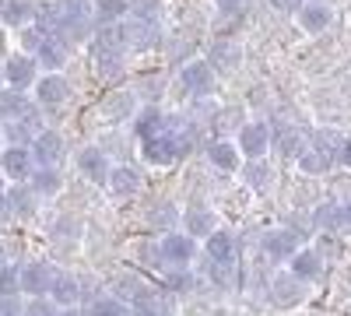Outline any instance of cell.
Instances as JSON below:
<instances>
[{
  "instance_id": "cell-10",
  "label": "cell",
  "mask_w": 351,
  "mask_h": 316,
  "mask_svg": "<svg viewBox=\"0 0 351 316\" xmlns=\"http://www.w3.org/2000/svg\"><path fill=\"white\" fill-rule=\"evenodd\" d=\"M267 145H271V130L263 127V123H246V127L239 130V148H243L250 158H260L263 151H267Z\"/></svg>"
},
{
  "instance_id": "cell-48",
  "label": "cell",
  "mask_w": 351,
  "mask_h": 316,
  "mask_svg": "<svg viewBox=\"0 0 351 316\" xmlns=\"http://www.w3.org/2000/svg\"><path fill=\"white\" fill-rule=\"evenodd\" d=\"M56 316H81V313H77V309H74V306H71V309H67V313H56Z\"/></svg>"
},
{
  "instance_id": "cell-2",
  "label": "cell",
  "mask_w": 351,
  "mask_h": 316,
  "mask_svg": "<svg viewBox=\"0 0 351 316\" xmlns=\"http://www.w3.org/2000/svg\"><path fill=\"white\" fill-rule=\"evenodd\" d=\"M0 172H4L8 180H14V183H25L28 176H32L36 162H32L28 145H8L4 151H0Z\"/></svg>"
},
{
  "instance_id": "cell-36",
  "label": "cell",
  "mask_w": 351,
  "mask_h": 316,
  "mask_svg": "<svg viewBox=\"0 0 351 316\" xmlns=\"http://www.w3.org/2000/svg\"><path fill=\"white\" fill-rule=\"evenodd\" d=\"M130 109H134V95H116V99H109V102L102 106V112H106L109 120H123Z\"/></svg>"
},
{
  "instance_id": "cell-20",
  "label": "cell",
  "mask_w": 351,
  "mask_h": 316,
  "mask_svg": "<svg viewBox=\"0 0 351 316\" xmlns=\"http://www.w3.org/2000/svg\"><path fill=\"white\" fill-rule=\"evenodd\" d=\"M4 134H8V145H25L28 137H36V134H39V130H36V112L28 109L25 117H18V120H8Z\"/></svg>"
},
{
  "instance_id": "cell-14",
  "label": "cell",
  "mask_w": 351,
  "mask_h": 316,
  "mask_svg": "<svg viewBox=\"0 0 351 316\" xmlns=\"http://www.w3.org/2000/svg\"><path fill=\"white\" fill-rule=\"evenodd\" d=\"M77 169H81L92 183H106V180H109V162H106V155H102L99 148H84V151L77 155Z\"/></svg>"
},
{
  "instance_id": "cell-8",
  "label": "cell",
  "mask_w": 351,
  "mask_h": 316,
  "mask_svg": "<svg viewBox=\"0 0 351 316\" xmlns=\"http://www.w3.org/2000/svg\"><path fill=\"white\" fill-rule=\"evenodd\" d=\"M36 95H39L43 106H64L67 95H71V84L60 74H46V77L36 81Z\"/></svg>"
},
{
  "instance_id": "cell-17",
  "label": "cell",
  "mask_w": 351,
  "mask_h": 316,
  "mask_svg": "<svg viewBox=\"0 0 351 316\" xmlns=\"http://www.w3.org/2000/svg\"><path fill=\"white\" fill-rule=\"evenodd\" d=\"M36 193H32V186H28V183H14L11 190H8V211L11 215H18V218H28V215H32L36 211Z\"/></svg>"
},
{
  "instance_id": "cell-7",
  "label": "cell",
  "mask_w": 351,
  "mask_h": 316,
  "mask_svg": "<svg viewBox=\"0 0 351 316\" xmlns=\"http://www.w3.org/2000/svg\"><path fill=\"white\" fill-rule=\"evenodd\" d=\"M144 158H148L152 165H172L176 158H180V148H176L172 134H158V137H148L144 141Z\"/></svg>"
},
{
  "instance_id": "cell-38",
  "label": "cell",
  "mask_w": 351,
  "mask_h": 316,
  "mask_svg": "<svg viewBox=\"0 0 351 316\" xmlns=\"http://www.w3.org/2000/svg\"><path fill=\"white\" fill-rule=\"evenodd\" d=\"M176 218H180V215H176V208H172V204H158V211H152V215H148V221H152L155 228H172V225H176Z\"/></svg>"
},
{
  "instance_id": "cell-16",
  "label": "cell",
  "mask_w": 351,
  "mask_h": 316,
  "mask_svg": "<svg viewBox=\"0 0 351 316\" xmlns=\"http://www.w3.org/2000/svg\"><path fill=\"white\" fill-rule=\"evenodd\" d=\"M180 81H183V88L186 92H193V95H204L211 88V64H186L183 67V74H180Z\"/></svg>"
},
{
  "instance_id": "cell-9",
  "label": "cell",
  "mask_w": 351,
  "mask_h": 316,
  "mask_svg": "<svg viewBox=\"0 0 351 316\" xmlns=\"http://www.w3.org/2000/svg\"><path fill=\"white\" fill-rule=\"evenodd\" d=\"M46 295L56 306H74L77 295H81V284H77V278H71L64 271H53V281H49V292Z\"/></svg>"
},
{
  "instance_id": "cell-13",
  "label": "cell",
  "mask_w": 351,
  "mask_h": 316,
  "mask_svg": "<svg viewBox=\"0 0 351 316\" xmlns=\"http://www.w3.org/2000/svg\"><path fill=\"white\" fill-rule=\"evenodd\" d=\"M204 250H208V260H218V264H232L239 256V243H236V236H228V232H211Z\"/></svg>"
},
{
  "instance_id": "cell-37",
  "label": "cell",
  "mask_w": 351,
  "mask_h": 316,
  "mask_svg": "<svg viewBox=\"0 0 351 316\" xmlns=\"http://www.w3.org/2000/svg\"><path fill=\"white\" fill-rule=\"evenodd\" d=\"M313 221L319 225V228H341V208L337 204H324V208H316V215H313Z\"/></svg>"
},
{
  "instance_id": "cell-41",
  "label": "cell",
  "mask_w": 351,
  "mask_h": 316,
  "mask_svg": "<svg viewBox=\"0 0 351 316\" xmlns=\"http://www.w3.org/2000/svg\"><path fill=\"white\" fill-rule=\"evenodd\" d=\"M211 56H215V60H218L221 67H232V64L239 60V53H236V49H228V46H215V49H211Z\"/></svg>"
},
{
  "instance_id": "cell-23",
  "label": "cell",
  "mask_w": 351,
  "mask_h": 316,
  "mask_svg": "<svg viewBox=\"0 0 351 316\" xmlns=\"http://www.w3.org/2000/svg\"><path fill=\"white\" fill-rule=\"evenodd\" d=\"M127 42H130L134 49H152V46L158 42V25H152V21H130Z\"/></svg>"
},
{
  "instance_id": "cell-44",
  "label": "cell",
  "mask_w": 351,
  "mask_h": 316,
  "mask_svg": "<svg viewBox=\"0 0 351 316\" xmlns=\"http://www.w3.org/2000/svg\"><path fill=\"white\" fill-rule=\"evenodd\" d=\"M246 4H250V0H218V8L228 11V14H232V11H243Z\"/></svg>"
},
{
  "instance_id": "cell-12",
  "label": "cell",
  "mask_w": 351,
  "mask_h": 316,
  "mask_svg": "<svg viewBox=\"0 0 351 316\" xmlns=\"http://www.w3.org/2000/svg\"><path fill=\"white\" fill-rule=\"evenodd\" d=\"M263 250H267L271 256H278V260H288V256L299 253V232H291V228H278V232H271L267 239H263Z\"/></svg>"
},
{
  "instance_id": "cell-22",
  "label": "cell",
  "mask_w": 351,
  "mask_h": 316,
  "mask_svg": "<svg viewBox=\"0 0 351 316\" xmlns=\"http://www.w3.org/2000/svg\"><path fill=\"white\" fill-rule=\"evenodd\" d=\"M109 190L116 193V197H130V193H137V186H141V176H137V172L134 169H109Z\"/></svg>"
},
{
  "instance_id": "cell-6",
  "label": "cell",
  "mask_w": 351,
  "mask_h": 316,
  "mask_svg": "<svg viewBox=\"0 0 351 316\" xmlns=\"http://www.w3.org/2000/svg\"><path fill=\"white\" fill-rule=\"evenodd\" d=\"M158 253L165 256L169 264H190L193 260V253H197V239L193 236H180V232H169L165 239H162V246H158Z\"/></svg>"
},
{
  "instance_id": "cell-29",
  "label": "cell",
  "mask_w": 351,
  "mask_h": 316,
  "mask_svg": "<svg viewBox=\"0 0 351 316\" xmlns=\"http://www.w3.org/2000/svg\"><path fill=\"white\" fill-rule=\"evenodd\" d=\"M137 134H141V141L165 134V117H162L158 109H144V112H141V120H137Z\"/></svg>"
},
{
  "instance_id": "cell-32",
  "label": "cell",
  "mask_w": 351,
  "mask_h": 316,
  "mask_svg": "<svg viewBox=\"0 0 351 316\" xmlns=\"http://www.w3.org/2000/svg\"><path fill=\"white\" fill-rule=\"evenodd\" d=\"M299 165L306 172H327L334 165V151H324V148H313V151H302L299 155Z\"/></svg>"
},
{
  "instance_id": "cell-47",
  "label": "cell",
  "mask_w": 351,
  "mask_h": 316,
  "mask_svg": "<svg viewBox=\"0 0 351 316\" xmlns=\"http://www.w3.org/2000/svg\"><path fill=\"white\" fill-rule=\"evenodd\" d=\"M341 225H348V228H351V204H344V208H341Z\"/></svg>"
},
{
  "instance_id": "cell-26",
  "label": "cell",
  "mask_w": 351,
  "mask_h": 316,
  "mask_svg": "<svg viewBox=\"0 0 351 316\" xmlns=\"http://www.w3.org/2000/svg\"><path fill=\"white\" fill-rule=\"evenodd\" d=\"M299 21H302L306 32H324V28L330 25V11H327L324 4H306V8L299 11Z\"/></svg>"
},
{
  "instance_id": "cell-35",
  "label": "cell",
  "mask_w": 351,
  "mask_h": 316,
  "mask_svg": "<svg viewBox=\"0 0 351 316\" xmlns=\"http://www.w3.org/2000/svg\"><path fill=\"white\" fill-rule=\"evenodd\" d=\"M88 316H127V306L120 299L106 295V299H95L92 302V313H88Z\"/></svg>"
},
{
  "instance_id": "cell-19",
  "label": "cell",
  "mask_w": 351,
  "mask_h": 316,
  "mask_svg": "<svg viewBox=\"0 0 351 316\" xmlns=\"http://www.w3.org/2000/svg\"><path fill=\"white\" fill-rule=\"evenodd\" d=\"M36 14V8L28 4V0H4L0 4V21H4L8 28H21V25H28V18Z\"/></svg>"
},
{
  "instance_id": "cell-30",
  "label": "cell",
  "mask_w": 351,
  "mask_h": 316,
  "mask_svg": "<svg viewBox=\"0 0 351 316\" xmlns=\"http://www.w3.org/2000/svg\"><path fill=\"white\" fill-rule=\"evenodd\" d=\"M274 148H278L281 155H302V137H299V130L278 127V130H274Z\"/></svg>"
},
{
  "instance_id": "cell-4",
  "label": "cell",
  "mask_w": 351,
  "mask_h": 316,
  "mask_svg": "<svg viewBox=\"0 0 351 316\" xmlns=\"http://www.w3.org/2000/svg\"><path fill=\"white\" fill-rule=\"evenodd\" d=\"M49 281H53L49 264H25V267L18 271V289H21V295H28V299H43V295L49 292Z\"/></svg>"
},
{
  "instance_id": "cell-24",
  "label": "cell",
  "mask_w": 351,
  "mask_h": 316,
  "mask_svg": "<svg viewBox=\"0 0 351 316\" xmlns=\"http://www.w3.org/2000/svg\"><path fill=\"white\" fill-rule=\"evenodd\" d=\"M28 109L32 106H28V99L21 92H14V88L0 92V120H18V117H25Z\"/></svg>"
},
{
  "instance_id": "cell-11",
  "label": "cell",
  "mask_w": 351,
  "mask_h": 316,
  "mask_svg": "<svg viewBox=\"0 0 351 316\" xmlns=\"http://www.w3.org/2000/svg\"><path fill=\"white\" fill-rule=\"evenodd\" d=\"M274 295V306H281V309H288V306H299L302 302V281L295 278V274H281V278H274V289H271Z\"/></svg>"
},
{
  "instance_id": "cell-18",
  "label": "cell",
  "mask_w": 351,
  "mask_h": 316,
  "mask_svg": "<svg viewBox=\"0 0 351 316\" xmlns=\"http://www.w3.org/2000/svg\"><path fill=\"white\" fill-rule=\"evenodd\" d=\"M291 274H295L299 281H316L319 274H324V260H319V253H309V250L295 253V256H291Z\"/></svg>"
},
{
  "instance_id": "cell-28",
  "label": "cell",
  "mask_w": 351,
  "mask_h": 316,
  "mask_svg": "<svg viewBox=\"0 0 351 316\" xmlns=\"http://www.w3.org/2000/svg\"><path fill=\"white\" fill-rule=\"evenodd\" d=\"M32 18H36L43 36H56V32H60V8H56V4H39Z\"/></svg>"
},
{
  "instance_id": "cell-1",
  "label": "cell",
  "mask_w": 351,
  "mask_h": 316,
  "mask_svg": "<svg viewBox=\"0 0 351 316\" xmlns=\"http://www.w3.org/2000/svg\"><path fill=\"white\" fill-rule=\"evenodd\" d=\"M123 49H127V28L123 25H102L95 36V71L102 77H116L123 67Z\"/></svg>"
},
{
  "instance_id": "cell-31",
  "label": "cell",
  "mask_w": 351,
  "mask_h": 316,
  "mask_svg": "<svg viewBox=\"0 0 351 316\" xmlns=\"http://www.w3.org/2000/svg\"><path fill=\"white\" fill-rule=\"evenodd\" d=\"M127 14V0H99L95 4V21L99 25H116Z\"/></svg>"
},
{
  "instance_id": "cell-39",
  "label": "cell",
  "mask_w": 351,
  "mask_h": 316,
  "mask_svg": "<svg viewBox=\"0 0 351 316\" xmlns=\"http://www.w3.org/2000/svg\"><path fill=\"white\" fill-rule=\"evenodd\" d=\"M25 316H56V302H49L46 295L43 299H28V306H21Z\"/></svg>"
},
{
  "instance_id": "cell-40",
  "label": "cell",
  "mask_w": 351,
  "mask_h": 316,
  "mask_svg": "<svg viewBox=\"0 0 351 316\" xmlns=\"http://www.w3.org/2000/svg\"><path fill=\"white\" fill-rule=\"evenodd\" d=\"M246 180H250L253 186H263V183H267V180H271V169H267V165H260V162L253 158V165L246 169Z\"/></svg>"
},
{
  "instance_id": "cell-42",
  "label": "cell",
  "mask_w": 351,
  "mask_h": 316,
  "mask_svg": "<svg viewBox=\"0 0 351 316\" xmlns=\"http://www.w3.org/2000/svg\"><path fill=\"white\" fill-rule=\"evenodd\" d=\"M0 316H25L21 306H18V295L14 299H0Z\"/></svg>"
},
{
  "instance_id": "cell-49",
  "label": "cell",
  "mask_w": 351,
  "mask_h": 316,
  "mask_svg": "<svg viewBox=\"0 0 351 316\" xmlns=\"http://www.w3.org/2000/svg\"><path fill=\"white\" fill-rule=\"evenodd\" d=\"M0 81H4V71H0Z\"/></svg>"
},
{
  "instance_id": "cell-25",
  "label": "cell",
  "mask_w": 351,
  "mask_h": 316,
  "mask_svg": "<svg viewBox=\"0 0 351 316\" xmlns=\"http://www.w3.org/2000/svg\"><path fill=\"white\" fill-rule=\"evenodd\" d=\"M186 236H211L215 232V218H211V211H204V208H190L186 211Z\"/></svg>"
},
{
  "instance_id": "cell-27",
  "label": "cell",
  "mask_w": 351,
  "mask_h": 316,
  "mask_svg": "<svg viewBox=\"0 0 351 316\" xmlns=\"http://www.w3.org/2000/svg\"><path fill=\"white\" fill-rule=\"evenodd\" d=\"M208 158H211V165H218L221 172H232V169L239 165V151H236V145H228V141H218V145H211Z\"/></svg>"
},
{
  "instance_id": "cell-43",
  "label": "cell",
  "mask_w": 351,
  "mask_h": 316,
  "mask_svg": "<svg viewBox=\"0 0 351 316\" xmlns=\"http://www.w3.org/2000/svg\"><path fill=\"white\" fill-rule=\"evenodd\" d=\"M278 11H302V0H271Z\"/></svg>"
},
{
  "instance_id": "cell-34",
  "label": "cell",
  "mask_w": 351,
  "mask_h": 316,
  "mask_svg": "<svg viewBox=\"0 0 351 316\" xmlns=\"http://www.w3.org/2000/svg\"><path fill=\"white\" fill-rule=\"evenodd\" d=\"M127 11L134 14V21H152V25H158V0H130Z\"/></svg>"
},
{
  "instance_id": "cell-15",
  "label": "cell",
  "mask_w": 351,
  "mask_h": 316,
  "mask_svg": "<svg viewBox=\"0 0 351 316\" xmlns=\"http://www.w3.org/2000/svg\"><path fill=\"white\" fill-rule=\"evenodd\" d=\"M36 60L43 64V67H64V60H67V46H64V39L60 36H43V42H39V49H36Z\"/></svg>"
},
{
  "instance_id": "cell-5",
  "label": "cell",
  "mask_w": 351,
  "mask_h": 316,
  "mask_svg": "<svg viewBox=\"0 0 351 316\" xmlns=\"http://www.w3.org/2000/svg\"><path fill=\"white\" fill-rule=\"evenodd\" d=\"M4 71V81L11 84L14 92H25L28 84H36V60L28 53H14V56H8V64L0 67Z\"/></svg>"
},
{
  "instance_id": "cell-33",
  "label": "cell",
  "mask_w": 351,
  "mask_h": 316,
  "mask_svg": "<svg viewBox=\"0 0 351 316\" xmlns=\"http://www.w3.org/2000/svg\"><path fill=\"white\" fill-rule=\"evenodd\" d=\"M18 289V267L14 264H0V299H14Z\"/></svg>"
},
{
  "instance_id": "cell-45",
  "label": "cell",
  "mask_w": 351,
  "mask_h": 316,
  "mask_svg": "<svg viewBox=\"0 0 351 316\" xmlns=\"http://www.w3.org/2000/svg\"><path fill=\"white\" fill-rule=\"evenodd\" d=\"M337 158H341V162H344V165L351 169V137H348L344 145H341V155H337Z\"/></svg>"
},
{
  "instance_id": "cell-46",
  "label": "cell",
  "mask_w": 351,
  "mask_h": 316,
  "mask_svg": "<svg viewBox=\"0 0 351 316\" xmlns=\"http://www.w3.org/2000/svg\"><path fill=\"white\" fill-rule=\"evenodd\" d=\"M169 284H172V289H190V278H183V274H176V278H172Z\"/></svg>"
},
{
  "instance_id": "cell-3",
  "label": "cell",
  "mask_w": 351,
  "mask_h": 316,
  "mask_svg": "<svg viewBox=\"0 0 351 316\" xmlns=\"http://www.w3.org/2000/svg\"><path fill=\"white\" fill-rule=\"evenodd\" d=\"M28 151H32V162L39 169H53L56 162L64 158V137L56 130H39L32 137V145H28Z\"/></svg>"
},
{
  "instance_id": "cell-21",
  "label": "cell",
  "mask_w": 351,
  "mask_h": 316,
  "mask_svg": "<svg viewBox=\"0 0 351 316\" xmlns=\"http://www.w3.org/2000/svg\"><path fill=\"white\" fill-rule=\"evenodd\" d=\"M28 180H32L28 186H32L36 197H53V193H60V186H64V180H60V172H56V169H36Z\"/></svg>"
}]
</instances>
